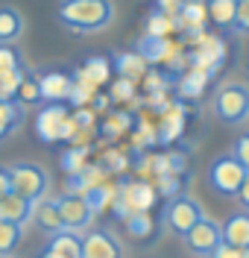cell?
Returning a JSON list of instances; mask_svg holds the SVG:
<instances>
[{"mask_svg":"<svg viewBox=\"0 0 249 258\" xmlns=\"http://www.w3.org/2000/svg\"><path fill=\"white\" fill-rule=\"evenodd\" d=\"M182 3H185V0H155L158 12H164V15H170V18H176V15H179Z\"/></svg>","mask_w":249,"mask_h":258,"instance_id":"obj_34","label":"cell"},{"mask_svg":"<svg viewBox=\"0 0 249 258\" xmlns=\"http://www.w3.org/2000/svg\"><path fill=\"white\" fill-rule=\"evenodd\" d=\"M82 258H126V252L112 229L94 226L82 232Z\"/></svg>","mask_w":249,"mask_h":258,"instance_id":"obj_9","label":"cell"},{"mask_svg":"<svg viewBox=\"0 0 249 258\" xmlns=\"http://www.w3.org/2000/svg\"><path fill=\"white\" fill-rule=\"evenodd\" d=\"M232 156L249 170V132H243V135H237V138H234V144H232Z\"/></svg>","mask_w":249,"mask_h":258,"instance_id":"obj_29","label":"cell"},{"mask_svg":"<svg viewBox=\"0 0 249 258\" xmlns=\"http://www.w3.org/2000/svg\"><path fill=\"white\" fill-rule=\"evenodd\" d=\"M211 258H249V249H243V246H229V243H220Z\"/></svg>","mask_w":249,"mask_h":258,"instance_id":"obj_32","label":"cell"},{"mask_svg":"<svg viewBox=\"0 0 249 258\" xmlns=\"http://www.w3.org/2000/svg\"><path fill=\"white\" fill-rule=\"evenodd\" d=\"M132 94H135L132 80H123V77H120V80L115 82V88H112V97H115V100H129Z\"/></svg>","mask_w":249,"mask_h":258,"instance_id":"obj_33","label":"cell"},{"mask_svg":"<svg viewBox=\"0 0 249 258\" xmlns=\"http://www.w3.org/2000/svg\"><path fill=\"white\" fill-rule=\"evenodd\" d=\"M24 68V56L15 50V44H0V74Z\"/></svg>","mask_w":249,"mask_h":258,"instance_id":"obj_27","label":"cell"},{"mask_svg":"<svg viewBox=\"0 0 249 258\" xmlns=\"http://www.w3.org/2000/svg\"><path fill=\"white\" fill-rule=\"evenodd\" d=\"M129 123H132V117L126 112H120V114H112L109 120H106V126H103V132L109 135V138H115V135H123L126 129H129Z\"/></svg>","mask_w":249,"mask_h":258,"instance_id":"obj_28","label":"cell"},{"mask_svg":"<svg viewBox=\"0 0 249 258\" xmlns=\"http://www.w3.org/2000/svg\"><path fill=\"white\" fill-rule=\"evenodd\" d=\"M24 117H27V106L15 100H0V144L15 138L18 129L24 126Z\"/></svg>","mask_w":249,"mask_h":258,"instance_id":"obj_13","label":"cell"},{"mask_svg":"<svg viewBox=\"0 0 249 258\" xmlns=\"http://www.w3.org/2000/svg\"><path fill=\"white\" fill-rule=\"evenodd\" d=\"M223 243L249 249V211H234L223 223Z\"/></svg>","mask_w":249,"mask_h":258,"instance_id":"obj_14","label":"cell"},{"mask_svg":"<svg viewBox=\"0 0 249 258\" xmlns=\"http://www.w3.org/2000/svg\"><path fill=\"white\" fill-rule=\"evenodd\" d=\"M73 132H76V123H73V117L67 114L65 103H47V106L38 112V117H35V135H38V141H44V144L70 138Z\"/></svg>","mask_w":249,"mask_h":258,"instance_id":"obj_5","label":"cell"},{"mask_svg":"<svg viewBox=\"0 0 249 258\" xmlns=\"http://www.w3.org/2000/svg\"><path fill=\"white\" fill-rule=\"evenodd\" d=\"M234 200L240 203V209L243 211H249V173H246V179H243V185H240V191H237Z\"/></svg>","mask_w":249,"mask_h":258,"instance_id":"obj_36","label":"cell"},{"mask_svg":"<svg viewBox=\"0 0 249 258\" xmlns=\"http://www.w3.org/2000/svg\"><path fill=\"white\" fill-rule=\"evenodd\" d=\"M208 18L220 30H234V15H237V0H205Z\"/></svg>","mask_w":249,"mask_h":258,"instance_id":"obj_18","label":"cell"},{"mask_svg":"<svg viewBox=\"0 0 249 258\" xmlns=\"http://www.w3.org/2000/svg\"><path fill=\"white\" fill-rule=\"evenodd\" d=\"M12 194V173H9V164H0V200Z\"/></svg>","mask_w":249,"mask_h":258,"instance_id":"obj_35","label":"cell"},{"mask_svg":"<svg viewBox=\"0 0 249 258\" xmlns=\"http://www.w3.org/2000/svg\"><path fill=\"white\" fill-rule=\"evenodd\" d=\"M24 35V15L15 6L0 3V44H15Z\"/></svg>","mask_w":249,"mask_h":258,"instance_id":"obj_15","label":"cell"},{"mask_svg":"<svg viewBox=\"0 0 249 258\" xmlns=\"http://www.w3.org/2000/svg\"><path fill=\"white\" fill-rule=\"evenodd\" d=\"M56 21L70 32L94 35L115 24V0H59Z\"/></svg>","mask_w":249,"mask_h":258,"instance_id":"obj_1","label":"cell"},{"mask_svg":"<svg viewBox=\"0 0 249 258\" xmlns=\"http://www.w3.org/2000/svg\"><path fill=\"white\" fill-rule=\"evenodd\" d=\"M123 229H126L129 238H135L141 243H149L155 238V232H158V226H152L147 211H132L129 217H123Z\"/></svg>","mask_w":249,"mask_h":258,"instance_id":"obj_17","label":"cell"},{"mask_svg":"<svg viewBox=\"0 0 249 258\" xmlns=\"http://www.w3.org/2000/svg\"><path fill=\"white\" fill-rule=\"evenodd\" d=\"M234 32L249 35V0H237V15H234Z\"/></svg>","mask_w":249,"mask_h":258,"instance_id":"obj_31","label":"cell"},{"mask_svg":"<svg viewBox=\"0 0 249 258\" xmlns=\"http://www.w3.org/2000/svg\"><path fill=\"white\" fill-rule=\"evenodd\" d=\"M82 164H85V150H67L65 159H62V167L67 173H79Z\"/></svg>","mask_w":249,"mask_h":258,"instance_id":"obj_30","label":"cell"},{"mask_svg":"<svg viewBox=\"0 0 249 258\" xmlns=\"http://www.w3.org/2000/svg\"><path fill=\"white\" fill-rule=\"evenodd\" d=\"M24 68H27V64H24ZM24 68L0 74V100H15L18 97V85H21V77H24Z\"/></svg>","mask_w":249,"mask_h":258,"instance_id":"obj_26","label":"cell"},{"mask_svg":"<svg viewBox=\"0 0 249 258\" xmlns=\"http://www.w3.org/2000/svg\"><path fill=\"white\" fill-rule=\"evenodd\" d=\"M246 173L249 170L234 159L232 153H229V156H220V159H214L211 167H208V188H211L217 197H237Z\"/></svg>","mask_w":249,"mask_h":258,"instance_id":"obj_6","label":"cell"},{"mask_svg":"<svg viewBox=\"0 0 249 258\" xmlns=\"http://www.w3.org/2000/svg\"><path fill=\"white\" fill-rule=\"evenodd\" d=\"M38 85H41L44 103H65L73 91V77L65 71H47V74H38Z\"/></svg>","mask_w":249,"mask_h":258,"instance_id":"obj_11","label":"cell"},{"mask_svg":"<svg viewBox=\"0 0 249 258\" xmlns=\"http://www.w3.org/2000/svg\"><path fill=\"white\" fill-rule=\"evenodd\" d=\"M182 241L197 258H211L214 255V249L223 243V223H217L214 217L205 214V217H202V220L185 235Z\"/></svg>","mask_w":249,"mask_h":258,"instance_id":"obj_8","label":"cell"},{"mask_svg":"<svg viewBox=\"0 0 249 258\" xmlns=\"http://www.w3.org/2000/svg\"><path fill=\"white\" fill-rule=\"evenodd\" d=\"M41 252L47 258H82V232L62 229V232L50 235Z\"/></svg>","mask_w":249,"mask_h":258,"instance_id":"obj_10","label":"cell"},{"mask_svg":"<svg viewBox=\"0 0 249 258\" xmlns=\"http://www.w3.org/2000/svg\"><path fill=\"white\" fill-rule=\"evenodd\" d=\"M9 173H12V191L41 203L50 191V176L47 170L38 164V161H12L9 164Z\"/></svg>","mask_w":249,"mask_h":258,"instance_id":"obj_4","label":"cell"},{"mask_svg":"<svg viewBox=\"0 0 249 258\" xmlns=\"http://www.w3.org/2000/svg\"><path fill=\"white\" fill-rule=\"evenodd\" d=\"M109 74H112V64H109V59H103V56H91V59L76 71V77L94 82V85L106 82V80H109Z\"/></svg>","mask_w":249,"mask_h":258,"instance_id":"obj_23","label":"cell"},{"mask_svg":"<svg viewBox=\"0 0 249 258\" xmlns=\"http://www.w3.org/2000/svg\"><path fill=\"white\" fill-rule=\"evenodd\" d=\"M33 211H35V203L21 197V194H6L0 200V220H9V223H18V226H27L33 223Z\"/></svg>","mask_w":249,"mask_h":258,"instance_id":"obj_12","label":"cell"},{"mask_svg":"<svg viewBox=\"0 0 249 258\" xmlns=\"http://www.w3.org/2000/svg\"><path fill=\"white\" fill-rule=\"evenodd\" d=\"M205 217V209L197 197L191 194H176L164 203V211H161V226H164L170 235L176 238H185L194 226Z\"/></svg>","mask_w":249,"mask_h":258,"instance_id":"obj_3","label":"cell"},{"mask_svg":"<svg viewBox=\"0 0 249 258\" xmlns=\"http://www.w3.org/2000/svg\"><path fill=\"white\" fill-rule=\"evenodd\" d=\"M202 3H205V0H202Z\"/></svg>","mask_w":249,"mask_h":258,"instance_id":"obj_39","label":"cell"},{"mask_svg":"<svg viewBox=\"0 0 249 258\" xmlns=\"http://www.w3.org/2000/svg\"><path fill=\"white\" fill-rule=\"evenodd\" d=\"M176 27V18H170V15H164V12H152L149 15V21H147V35H155V38H167V32Z\"/></svg>","mask_w":249,"mask_h":258,"instance_id":"obj_25","label":"cell"},{"mask_svg":"<svg viewBox=\"0 0 249 258\" xmlns=\"http://www.w3.org/2000/svg\"><path fill=\"white\" fill-rule=\"evenodd\" d=\"M24 238V226L0 220V255H12L18 249V243Z\"/></svg>","mask_w":249,"mask_h":258,"instance_id":"obj_24","label":"cell"},{"mask_svg":"<svg viewBox=\"0 0 249 258\" xmlns=\"http://www.w3.org/2000/svg\"><path fill=\"white\" fill-rule=\"evenodd\" d=\"M0 258H12V255H0Z\"/></svg>","mask_w":249,"mask_h":258,"instance_id":"obj_38","label":"cell"},{"mask_svg":"<svg viewBox=\"0 0 249 258\" xmlns=\"http://www.w3.org/2000/svg\"><path fill=\"white\" fill-rule=\"evenodd\" d=\"M211 112L226 126H243V123H249V85L246 82H223L214 91Z\"/></svg>","mask_w":249,"mask_h":258,"instance_id":"obj_2","label":"cell"},{"mask_svg":"<svg viewBox=\"0 0 249 258\" xmlns=\"http://www.w3.org/2000/svg\"><path fill=\"white\" fill-rule=\"evenodd\" d=\"M205 18H208V9H205L202 0H185L182 9H179V21H176V24H182L185 30L197 32V30H202Z\"/></svg>","mask_w":249,"mask_h":258,"instance_id":"obj_21","label":"cell"},{"mask_svg":"<svg viewBox=\"0 0 249 258\" xmlns=\"http://www.w3.org/2000/svg\"><path fill=\"white\" fill-rule=\"evenodd\" d=\"M53 203H56V211H59V217H62V226L70 229V232H85V229H91L94 223V209H91V203L85 200V194H59V197H53Z\"/></svg>","mask_w":249,"mask_h":258,"instance_id":"obj_7","label":"cell"},{"mask_svg":"<svg viewBox=\"0 0 249 258\" xmlns=\"http://www.w3.org/2000/svg\"><path fill=\"white\" fill-rule=\"evenodd\" d=\"M115 68H117V77L135 82V80L144 77V71H147V59H144L141 53H120V56H115Z\"/></svg>","mask_w":249,"mask_h":258,"instance_id":"obj_20","label":"cell"},{"mask_svg":"<svg viewBox=\"0 0 249 258\" xmlns=\"http://www.w3.org/2000/svg\"><path fill=\"white\" fill-rule=\"evenodd\" d=\"M33 220H35V226H38L47 238L65 229V226H62V217H59V211H56V203H53V200H47V197H44L41 203H35Z\"/></svg>","mask_w":249,"mask_h":258,"instance_id":"obj_16","label":"cell"},{"mask_svg":"<svg viewBox=\"0 0 249 258\" xmlns=\"http://www.w3.org/2000/svg\"><path fill=\"white\" fill-rule=\"evenodd\" d=\"M15 103H21V106H38V103H44V100H41L38 74H35V71H30V68H24V77H21V85H18Z\"/></svg>","mask_w":249,"mask_h":258,"instance_id":"obj_19","label":"cell"},{"mask_svg":"<svg viewBox=\"0 0 249 258\" xmlns=\"http://www.w3.org/2000/svg\"><path fill=\"white\" fill-rule=\"evenodd\" d=\"M170 41L167 38H155V35H144L141 38V44H138V53L147 59V62H161L170 56Z\"/></svg>","mask_w":249,"mask_h":258,"instance_id":"obj_22","label":"cell"},{"mask_svg":"<svg viewBox=\"0 0 249 258\" xmlns=\"http://www.w3.org/2000/svg\"><path fill=\"white\" fill-rule=\"evenodd\" d=\"M38 258H47V255H44V252H41V255H38Z\"/></svg>","mask_w":249,"mask_h":258,"instance_id":"obj_37","label":"cell"}]
</instances>
